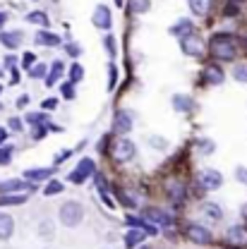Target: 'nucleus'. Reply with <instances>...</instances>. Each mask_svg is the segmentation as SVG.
Wrapping results in <instances>:
<instances>
[{"label": "nucleus", "instance_id": "nucleus-1", "mask_svg": "<svg viewBox=\"0 0 247 249\" xmlns=\"http://www.w3.org/2000/svg\"><path fill=\"white\" fill-rule=\"evenodd\" d=\"M211 53L216 55L218 60H233L235 58V41H233V36H228V34H216L214 38H211Z\"/></svg>", "mask_w": 247, "mask_h": 249}, {"label": "nucleus", "instance_id": "nucleus-2", "mask_svg": "<svg viewBox=\"0 0 247 249\" xmlns=\"http://www.w3.org/2000/svg\"><path fill=\"white\" fill-rule=\"evenodd\" d=\"M82 218H84V209H82V204H77V201H67V204H62L60 206V220L67 225V228L79 225V223H82Z\"/></svg>", "mask_w": 247, "mask_h": 249}, {"label": "nucleus", "instance_id": "nucleus-3", "mask_svg": "<svg viewBox=\"0 0 247 249\" xmlns=\"http://www.w3.org/2000/svg\"><path fill=\"white\" fill-rule=\"evenodd\" d=\"M94 173V160L92 158H82L79 160V165L70 173V182H75V185H82L89 175Z\"/></svg>", "mask_w": 247, "mask_h": 249}, {"label": "nucleus", "instance_id": "nucleus-4", "mask_svg": "<svg viewBox=\"0 0 247 249\" xmlns=\"http://www.w3.org/2000/svg\"><path fill=\"white\" fill-rule=\"evenodd\" d=\"M113 158L115 160H120V163H125V160H130L132 156H134V144L130 142V139H118L115 144H113Z\"/></svg>", "mask_w": 247, "mask_h": 249}, {"label": "nucleus", "instance_id": "nucleus-5", "mask_svg": "<svg viewBox=\"0 0 247 249\" xmlns=\"http://www.w3.org/2000/svg\"><path fill=\"white\" fill-rule=\"evenodd\" d=\"M197 182H199L202 189H209V192H211V189H218V187H221L223 178H221L218 170H202L199 178H197Z\"/></svg>", "mask_w": 247, "mask_h": 249}, {"label": "nucleus", "instance_id": "nucleus-6", "mask_svg": "<svg viewBox=\"0 0 247 249\" xmlns=\"http://www.w3.org/2000/svg\"><path fill=\"white\" fill-rule=\"evenodd\" d=\"M187 237L197 245H209L211 242V232L202 225H187Z\"/></svg>", "mask_w": 247, "mask_h": 249}, {"label": "nucleus", "instance_id": "nucleus-7", "mask_svg": "<svg viewBox=\"0 0 247 249\" xmlns=\"http://www.w3.org/2000/svg\"><path fill=\"white\" fill-rule=\"evenodd\" d=\"M183 53H187V55H202L204 53V43L194 34H187V36H183Z\"/></svg>", "mask_w": 247, "mask_h": 249}, {"label": "nucleus", "instance_id": "nucleus-8", "mask_svg": "<svg viewBox=\"0 0 247 249\" xmlns=\"http://www.w3.org/2000/svg\"><path fill=\"white\" fill-rule=\"evenodd\" d=\"M94 24L98 29H111V10L106 5H98L94 10Z\"/></svg>", "mask_w": 247, "mask_h": 249}, {"label": "nucleus", "instance_id": "nucleus-9", "mask_svg": "<svg viewBox=\"0 0 247 249\" xmlns=\"http://www.w3.org/2000/svg\"><path fill=\"white\" fill-rule=\"evenodd\" d=\"M223 70L216 67V65H207L204 67V82L207 84H211V87H218V84H223Z\"/></svg>", "mask_w": 247, "mask_h": 249}, {"label": "nucleus", "instance_id": "nucleus-10", "mask_svg": "<svg viewBox=\"0 0 247 249\" xmlns=\"http://www.w3.org/2000/svg\"><path fill=\"white\" fill-rule=\"evenodd\" d=\"M144 220H152V223H158V225H171L173 223V218L161 209H144Z\"/></svg>", "mask_w": 247, "mask_h": 249}, {"label": "nucleus", "instance_id": "nucleus-11", "mask_svg": "<svg viewBox=\"0 0 247 249\" xmlns=\"http://www.w3.org/2000/svg\"><path fill=\"white\" fill-rule=\"evenodd\" d=\"M226 240H228L230 245H245L247 242V228H243V225H233V228L228 230Z\"/></svg>", "mask_w": 247, "mask_h": 249}, {"label": "nucleus", "instance_id": "nucleus-12", "mask_svg": "<svg viewBox=\"0 0 247 249\" xmlns=\"http://www.w3.org/2000/svg\"><path fill=\"white\" fill-rule=\"evenodd\" d=\"M12 232H15V220H12V216L0 213V240L12 237Z\"/></svg>", "mask_w": 247, "mask_h": 249}, {"label": "nucleus", "instance_id": "nucleus-13", "mask_svg": "<svg viewBox=\"0 0 247 249\" xmlns=\"http://www.w3.org/2000/svg\"><path fill=\"white\" fill-rule=\"evenodd\" d=\"M113 129L115 132H120V134H125V132H130L132 129V120H130V115L127 113H115V120H113Z\"/></svg>", "mask_w": 247, "mask_h": 249}, {"label": "nucleus", "instance_id": "nucleus-14", "mask_svg": "<svg viewBox=\"0 0 247 249\" xmlns=\"http://www.w3.org/2000/svg\"><path fill=\"white\" fill-rule=\"evenodd\" d=\"M19 189H34V182H22V180L0 182V192H2V194H7V192H19Z\"/></svg>", "mask_w": 247, "mask_h": 249}, {"label": "nucleus", "instance_id": "nucleus-15", "mask_svg": "<svg viewBox=\"0 0 247 249\" xmlns=\"http://www.w3.org/2000/svg\"><path fill=\"white\" fill-rule=\"evenodd\" d=\"M62 70H65V65H62L60 60H56L53 65H51V72L46 74V84H48V87H53V84L60 79V77H62Z\"/></svg>", "mask_w": 247, "mask_h": 249}, {"label": "nucleus", "instance_id": "nucleus-16", "mask_svg": "<svg viewBox=\"0 0 247 249\" xmlns=\"http://www.w3.org/2000/svg\"><path fill=\"white\" fill-rule=\"evenodd\" d=\"M24 201H27V194H0V206H17Z\"/></svg>", "mask_w": 247, "mask_h": 249}, {"label": "nucleus", "instance_id": "nucleus-17", "mask_svg": "<svg viewBox=\"0 0 247 249\" xmlns=\"http://www.w3.org/2000/svg\"><path fill=\"white\" fill-rule=\"evenodd\" d=\"M173 106H175L178 113H187V110H192V98L178 93V96H173Z\"/></svg>", "mask_w": 247, "mask_h": 249}, {"label": "nucleus", "instance_id": "nucleus-18", "mask_svg": "<svg viewBox=\"0 0 247 249\" xmlns=\"http://www.w3.org/2000/svg\"><path fill=\"white\" fill-rule=\"evenodd\" d=\"M190 10H192L194 15H209L211 0H190Z\"/></svg>", "mask_w": 247, "mask_h": 249}, {"label": "nucleus", "instance_id": "nucleus-19", "mask_svg": "<svg viewBox=\"0 0 247 249\" xmlns=\"http://www.w3.org/2000/svg\"><path fill=\"white\" fill-rule=\"evenodd\" d=\"M144 237H147V235H144L142 230H130V232L125 235V247H127V249L137 247V245H139V242H142Z\"/></svg>", "mask_w": 247, "mask_h": 249}, {"label": "nucleus", "instance_id": "nucleus-20", "mask_svg": "<svg viewBox=\"0 0 247 249\" xmlns=\"http://www.w3.org/2000/svg\"><path fill=\"white\" fill-rule=\"evenodd\" d=\"M51 168H36V170H27L24 173V178L31 180V182H36V180H46V178H51Z\"/></svg>", "mask_w": 247, "mask_h": 249}, {"label": "nucleus", "instance_id": "nucleus-21", "mask_svg": "<svg viewBox=\"0 0 247 249\" xmlns=\"http://www.w3.org/2000/svg\"><path fill=\"white\" fill-rule=\"evenodd\" d=\"M0 41H2L7 48H17V46L22 43V34H19V31H15V34H5V31H2V34H0Z\"/></svg>", "mask_w": 247, "mask_h": 249}, {"label": "nucleus", "instance_id": "nucleus-22", "mask_svg": "<svg viewBox=\"0 0 247 249\" xmlns=\"http://www.w3.org/2000/svg\"><path fill=\"white\" fill-rule=\"evenodd\" d=\"M36 41L43 43V46H58V43H60V36H56V34H51V31H38V34H36Z\"/></svg>", "mask_w": 247, "mask_h": 249}, {"label": "nucleus", "instance_id": "nucleus-23", "mask_svg": "<svg viewBox=\"0 0 247 249\" xmlns=\"http://www.w3.org/2000/svg\"><path fill=\"white\" fill-rule=\"evenodd\" d=\"M171 34H175V36H187V34H192V22H190V19H180V22L171 29Z\"/></svg>", "mask_w": 247, "mask_h": 249}, {"label": "nucleus", "instance_id": "nucleus-24", "mask_svg": "<svg viewBox=\"0 0 247 249\" xmlns=\"http://www.w3.org/2000/svg\"><path fill=\"white\" fill-rule=\"evenodd\" d=\"M149 0H127V7L132 10V12H147L149 10Z\"/></svg>", "mask_w": 247, "mask_h": 249}, {"label": "nucleus", "instance_id": "nucleus-25", "mask_svg": "<svg viewBox=\"0 0 247 249\" xmlns=\"http://www.w3.org/2000/svg\"><path fill=\"white\" fill-rule=\"evenodd\" d=\"M84 77V70H82V65H70V84H75V82H79Z\"/></svg>", "mask_w": 247, "mask_h": 249}, {"label": "nucleus", "instance_id": "nucleus-26", "mask_svg": "<svg viewBox=\"0 0 247 249\" xmlns=\"http://www.w3.org/2000/svg\"><path fill=\"white\" fill-rule=\"evenodd\" d=\"M202 213H207L211 220H218V218H221V209H218L216 204H204V206H202Z\"/></svg>", "mask_w": 247, "mask_h": 249}, {"label": "nucleus", "instance_id": "nucleus-27", "mask_svg": "<svg viewBox=\"0 0 247 249\" xmlns=\"http://www.w3.org/2000/svg\"><path fill=\"white\" fill-rule=\"evenodd\" d=\"M27 22H34V24L46 27V24H48V17H46L43 12H29V15H27Z\"/></svg>", "mask_w": 247, "mask_h": 249}, {"label": "nucleus", "instance_id": "nucleus-28", "mask_svg": "<svg viewBox=\"0 0 247 249\" xmlns=\"http://www.w3.org/2000/svg\"><path fill=\"white\" fill-rule=\"evenodd\" d=\"M27 123L29 124H46L48 123V115H46V113H29V115H27Z\"/></svg>", "mask_w": 247, "mask_h": 249}, {"label": "nucleus", "instance_id": "nucleus-29", "mask_svg": "<svg viewBox=\"0 0 247 249\" xmlns=\"http://www.w3.org/2000/svg\"><path fill=\"white\" fill-rule=\"evenodd\" d=\"M43 192H46L48 196H53V194H60V192H62V185L53 180V182H48V185H46V189H43Z\"/></svg>", "mask_w": 247, "mask_h": 249}, {"label": "nucleus", "instance_id": "nucleus-30", "mask_svg": "<svg viewBox=\"0 0 247 249\" xmlns=\"http://www.w3.org/2000/svg\"><path fill=\"white\" fill-rule=\"evenodd\" d=\"M29 74L34 79H41V77H46V65H36V67H29Z\"/></svg>", "mask_w": 247, "mask_h": 249}, {"label": "nucleus", "instance_id": "nucleus-31", "mask_svg": "<svg viewBox=\"0 0 247 249\" xmlns=\"http://www.w3.org/2000/svg\"><path fill=\"white\" fill-rule=\"evenodd\" d=\"M233 74H235V79H238V82H247V65H238Z\"/></svg>", "mask_w": 247, "mask_h": 249}, {"label": "nucleus", "instance_id": "nucleus-32", "mask_svg": "<svg viewBox=\"0 0 247 249\" xmlns=\"http://www.w3.org/2000/svg\"><path fill=\"white\" fill-rule=\"evenodd\" d=\"M10 156H12V146L0 149V165H7V163H10Z\"/></svg>", "mask_w": 247, "mask_h": 249}, {"label": "nucleus", "instance_id": "nucleus-33", "mask_svg": "<svg viewBox=\"0 0 247 249\" xmlns=\"http://www.w3.org/2000/svg\"><path fill=\"white\" fill-rule=\"evenodd\" d=\"M115 77H118L115 65H108V89H113V87H115Z\"/></svg>", "mask_w": 247, "mask_h": 249}, {"label": "nucleus", "instance_id": "nucleus-34", "mask_svg": "<svg viewBox=\"0 0 247 249\" xmlns=\"http://www.w3.org/2000/svg\"><path fill=\"white\" fill-rule=\"evenodd\" d=\"M103 43H106V51H108L111 55H115V38H113V36H106Z\"/></svg>", "mask_w": 247, "mask_h": 249}, {"label": "nucleus", "instance_id": "nucleus-35", "mask_svg": "<svg viewBox=\"0 0 247 249\" xmlns=\"http://www.w3.org/2000/svg\"><path fill=\"white\" fill-rule=\"evenodd\" d=\"M62 96H65V98H75V87H72L70 82L62 84Z\"/></svg>", "mask_w": 247, "mask_h": 249}, {"label": "nucleus", "instance_id": "nucleus-36", "mask_svg": "<svg viewBox=\"0 0 247 249\" xmlns=\"http://www.w3.org/2000/svg\"><path fill=\"white\" fill-rule=\"evenodd\" d=\"M171 194H173L175 199H180V196L185 194V187H180V185H171Z\"/></svg>", "mask_w": 247, "mask_h": 249}, {"label": "nucleus", "instance_id": "nucleus-37", "mask_svg": "<svg viewBox=\"0 0 247 249\" xmlns=\"http://www.w3.org/2000/svg\"><path fill=\"white\" fill-rule=\"evenodd\" d=\"M41 106H43V110H53V108L58 106V98H46Z\"/></svg>", "mask_w": 247, "mask_h": 249}, {"label": "nucleus", "instance_id": "nucleus-38", "mask_svg": "<svg viewBox=\"0 0 247 249\" xmlns=\"http://www.w3.org/2000/svg\"><path fill=\"white\" fill-rule=\"evenodd\" d=\"M199 149H202L204 154H211V151H214V142H209V139H207V142H199Z\"/></svg>", "mask_w": 247, "mask_h": 249}, {"label": "nucleus", "instance_id": "nucleus-39", "mask_svg": "<svg viewBox=\"0 0 247 249\" xmlns=\"http://www.w3.org/2000/svg\"><path fill=\"white\" fill-rule=\"evenodd\" d=\"M34 62H36V58H34V53H24V58H22V65H24L27 70H29V67L34 65Z\"/></svg>", "mask_w": 247, "mask_h": 249}, {"label": "nucleus", "instance_id": "nucleus-40", "mask_svg": "<svg viewBox=\"0 0 247 249\" xmlns=\"http://www.w3.org/2000/svg\"><path fill=\"white\" fill-rule=\"evenodd\" d=\"M65 51H67L70 55H79V53H82V48H79L77 43H67V48H65Z\"/></svg>", "mask_w": 247, "mask_h": 249}, {"label": "nucleus", "instance_id": "nucleus-41", "mask_svg": "<svg viewBox=\"0 0 247 249\" xmlns=\"http://www.w3.org/2000/svg\"><path fill=\"white\" fill-rule=\"evenodd\" d=\"M235 175H238V180H240V182H245L247 185V168H238V170H235Z\"/></svg>", "mask_w": 247, "mask_h": 249}, {"label": "nucleus", "instance_id": "nucleus-42", "mask_svg": "<svg viewBox=\"0 0 247 249\" xmlns=\"http://www.w3.org/2000/svg\"><path fill=\"white\" fill-rule=\"evenodd\" d=\"M152 142H154V146H156V149H163V146H166V142H163L161 137H152Z\"/></svg>", "mask_w": 247, "mask_h": 249}, {"label": "nucleus", "instance_id": "nucleus-43", "mask_svg": "<svg viewBox=\"0 0 247 249\" xmlns=\"http://www.w3.org/2000/svg\"><path fill=\"white\" fill-rule=\"evenodd\" d=\"M238 12V2H230L228 7H226V15H235Z\"/></svg>", "mask_w": 247, "mask_h": 249}, {"label": "nucleus", "instance_id": "nucleus-44", "mask_svg": "<svg viewBox=\"0 0 247 249\" xmlns=\"http://www.w3.org/2000/svg\"><path fill=\"white\" fill-rule=\"evenodd\" d=\"M10 127H12L15 132H19V129H22V123H19L17 118H12V120H10Z\"/></svg>", "mask_w": 247, "mask_h": 249}, {"label": "nucleus", "instance_id": "nucleus-45", "mask_svg": "<svg viewBox=\"0 0 247 249\" xmlns=\"http://www.w3.org/2000/svg\"><path fill=\"white\" fill-rule=\"evenodd\" d=\"M27 101H29V98H27V96H19V101H17V106H19V108H22V106H27Z\"/></svg>", "mask_w": 247, "mask_h": 249}, {"label": "nucleus", "instance_id": "nucleus-46", "mask_svg": "<svg viewBox=\"0 0 247 249\" xmlns=\"http://www.w3.org/2000/svg\"><path fill=\"white\" fill-rule=\"evenodd\" d=\"M5 19H7V17H5V15H2V12H0V27H2V24H5Z\"/></svg>", "mask_w": 247, "mask_h": 249}, {"label": "nucleus", "instance_id": "nucleus-47", "mask_svg": "<svg viewBox=\"0 0 247 249\" xmlns=\"http://www.w3.org/2000/svg\"><path fill=\"white\" fill-rule=\"evenodd\" d=\"M2 142H5V132L0 129V144H2Z\"/></svg>", "mask_w": 247, "mask_h": 249}, {"label": "nucleus", "instance_id": "nucleus-48", "mask_svg": "<svg viewBox=\"0 0 247 249\" xmlns=\"http://www.w3.org/2000/svg\"><path fill=\"white\" fill-rule=\"evenodd\" d=\"M0 91H2V87H0Z\"/></svg>", "mask_w": 247, "mask_h": 249}, {"label": "nucleus", "instance_id": "nucleus-49", "mask_svg": "<svg viewBox=\"0 0 247 249\" xmlns=\"http://www.w3.org/2000/svg\"><path fill=\"white\" fill-rule=\"evenodd\" d=\"M0 74H2V70H0Z\"/></svg>", "mask_w": 247, "mask_h": 249}]
</instances>
